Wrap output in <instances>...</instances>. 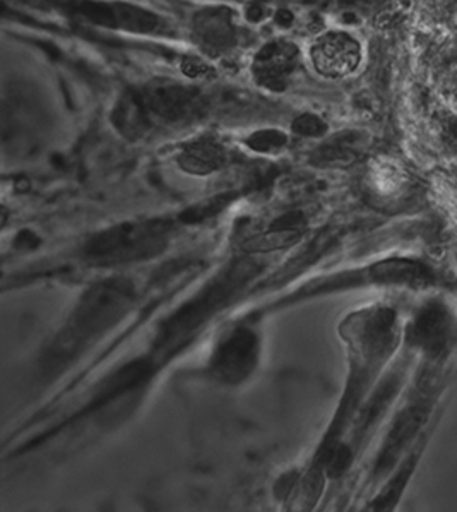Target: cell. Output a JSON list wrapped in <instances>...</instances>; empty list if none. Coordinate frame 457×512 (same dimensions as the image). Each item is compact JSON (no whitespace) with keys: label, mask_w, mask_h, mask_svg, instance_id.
<instances>
[{"label":"cell","mask_w":457,"mask_h":512,"mask_svg":"<svg viewBox=\"0 0 457 512\" xmlns=\"http://www.w3.org/2000/svg\"><path fill=\"white\" fill-rule=\"evenodd\" d=\"M315 71L326 78H345L357 71L362 60V47L355 36L343 31L322 35L310 50Z\"/></svg>","instance_id":"cell-1"}]
</instances>
